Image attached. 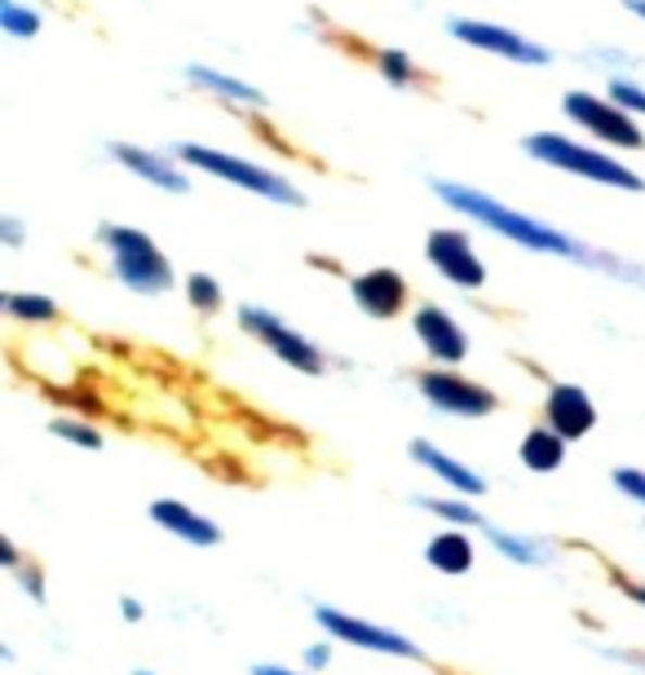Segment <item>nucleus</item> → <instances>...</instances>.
Wrapping results in <instances>:
<instances>
[{"instance_id":"obj_37","label":"nucleus","mask_w":645,"mask_h":675,"mask_svg":"<svg viewBox=\"0 0 645 675\" xmlns=\"http://www.w3.org/2000/svg\"><path fill=\"white\" fill-rule=\"evenodd\" d=\"M138 675H151V671H138Z\"/></svg>"},{"instance_id":"obj_18","label":"nucleus","mask_w":645,"mask_h":675,"mask_svg":"<svg viewBox=\"0 0 645 675\" xmlns=\"http://www.w3.org/2000/svg\"><path fill=\"white\" fill-rule=\"evenodd\" d=\"M425 561L438 574H465V570H473V538L465 534V525H451L425 544Z\"/></svg>"},{"instance_id":"obj_35","label":"nucleus","mask_w":645,"mask_h":675,"mask_svg":"<svg viewBox=\"0 0 645 675\" xmlns=\"http://www.w3.org/2000/svg\"><path fill=\"white\" fill-rule=\"evenodd\" d=\"M623 10H628V14H636V18L645 23V0H623Z\"/></svg>"},{"instance_id":"obj_15","label":"nucleus","mask_w":645,"mask_h":675,"mask_svg":"<svg viewBox=\"0 0 645 675\" xmlns=\"http://www.w3.org/2000/svg\"><path fill=\"white\" fill-rule=\"evenodd\" d=\"M151 521H155L160 530L177 534L181 544H190V548H213V544H222V525H217L213 517H200L195 508L181 504V499H155V504H151Z\"/></svg>"},{"instance_id":"obj_31","label":"nucleus","mask_w":645,"mask_h":675,"mask_svg":"<svg viewBox=\"0 0 645 675\" xmlns=\"http://www.w3.org/2000/svg\"><path fill=\"white\" fill-rule=\"evenodd\" d=\"M119 610H124V619H128V623H138V619H142V604H138L134 596H124V600H119Z\"/></svg>"},{"instance_id":"obj_6","label":"nucleus","mask_w":645,"mask_h":675,"mask_svg":"<svg viewBox=\"0 0 645 675\" xmlns=\"http://www.w3.org/2000/svg\"><path fill=\"white\" fill-rule=\"evenodd\" d=\"M239 327L252 335V341H262L283 367H292L301 375H318L322 367H328V358H322V349L309 341V335H301L292 322H283L279 314H270L262 305H243L239 309Z\"/></svg>"},{"instance_id":"obj_21","label":"nucleus","mask_w":645,"mask_h":675,"mask_svg":"<svg viewBox=\"0 0 645 675\" xmlns=\"http://www.w3.org/2000/svg\"><path fill=\"white\" fill-rule=\"evenodd\" d=\"M45 18L36 5H23V0H0V31L14 36V40H31L40 36Z\"/></svg>"},{"instance_id":"obj_27","label":"nucleus","mask_w":645,"mask_h":675,"mask_svg":"<svg viewBox=\"0 0 645 675\" xmlns=\"http://www.w3.org/2000/svg\"><path fill=\"white\" fill-rule=\"evenodd\" d=\"M610 98L623 106V111H632L636 119H645V85H636V80H623V76H615L610 80Z\"/></svg>"},{"instance_id":"obj_32","label":"nucleus","mask_w":645,"mask_h":675,"mask_svg":"<svg viewBox=\"0 0 645 675\" xmlns=\"http://www.w3.org/2000/svg\"><path fill=\"white\" fill-rule=\"evenodd\" d=\"M0 561H5L10 570H18V552H14V544H10V538H0Z\"/></svg>"},{"instance_id":"obj_17","label":"nucleus","mask_w":645,"mask_h":675,"mask_svg":"<svg viewBox=\"0 0 645 675\" xmlns=\"http://www.w3.org/2000/svg\"><path fill=\"white\" fill-rule=\"evenodd\" d=\"M186 80H190V89H200V93H208V98H222V102H230V106H252V111L266 106V93L256 89V85H248V80H239V76H226V72H217V66H204V62L186 66Z\"/></svg>"},{"instance_id":"obj_33","label":"nucleus","mask_w":645,"mask_h":675,"mask_svg":"<svg viewBox=\"0 0 645 675\" xmlns=\"http://www.w3.org/2000/svg\"><path fill=\"white\" fill-rule=\"evenodd\" d=\"M23 587L36 596V600H45V587H40V574H23Z\"/></svg>"},{"instance_id":"obj_19","label":"nucleus","mask_w":645,"mask_h":675,"mask_svg":"<svg viewBox=\"0 0 645 675\" xmlns=\"http://www.w3.org/2000/svg\"><path fill=\"white\" fill-rule=\"evenodd\" d=\"M522 463L531 468V472H557L561 468V459H566V437L557 433V429H531L527 437H522Z\"/></svg>"},{"instance_id":"obj_16","label":"nucleus","mask_w":645,"mask_h":675,"mask_svg":"<svg viewBox=\"0 0 645 675\" xmlns=\"http://www.w3.org/2000/svg\"><path fill=\"white\" fill-rule=\"evenodd\" d=\"M412 459H416L425 472H433L438 482H446L456 495H465V499L486 495V482L478 477V472H473L469 463H460V459H451L446 450H438L433 442H412Z\"/></svg>"},{"instance_id":"obj_34","label":"nucleus","mask_w":645,"mask_h":675,"mask_svg":"<svg viewBox=\"0 0 645 675\" xmlns=\"http://www.w3.org/2000/svg\"><path fill=\"white\" fill-rule=\"evenodd\" d=\"M623 587V596H632L636 604H645V583H619Z\"/></svg>"},{"instance_id":"obj_28","label":"nucleus","mask_w":645,"mask_h":675,"mask_svg":"<svg viewBox=\"0 0 645 675\" xmlns=\"http://www.w3.org/2000/svg\"><path fill=\"white\" fill-rule=\"evenodd\" d=\"M610 477H615V491L623 495V499H632V504H641L645 508V468H615L610 472Z\"/></svg>"},{"instance_id":"obj_29","label":"nucleus","mask_w":645,"mask_h":675,"mask_svg":"<svg viewBox=\"0 0 645 675\" xmlns=\"http://www.w3.org/2000/svg\"><path fill=\"white\" fill-rule=\"evenodd\" d=\"M0 243H5V247H18V243H23V221H18V217H5V221H0Z\"/></svg>"},{"instance_id":"obj_9","label":"nucleus","mask_w":645,"mask_h":675,"mask_svg":"<svg viewBox=\"0 0 645 675\" xmlns=\"http://www.w3.org/2000/svg\"><path fill=\"white\" fill-rule=\"evenodd\" d=\"M446 31L456 36L460 44L478 49V53H491V58H504V62H518V66H548L553 53L518 31L508 27H495V23H482V18H451Z\"/></svg>"},{"instance_id":"obj_7","label":"nucleus","mask_w":645,"mask_h":675,"mask_svg":"<svg viewBox=\"0 0 645 675\" xmlns=\"http://www.w3.org/2000/svg\"><path fill=\"white\" fill-rule=\"evenodd\" d=\"M416 389L433 411L456 416V420H482V416H491L499 407V397L486 384H478L469 375H456V371H420Z\"/></svg>"},{"instance_id":"obj_12","label":"nucleus","mask_w":645,"mask_h":675,"mask_svg":"<svg viewBox=\"0 0 645 675\" xmlns=\"http://www.w3.org/2000/svg\"><path fill=\"white\" fill-rule=\"evenodd\" d=\"M412 331H416V341L425 345V354H429L433 362H442V367L469 358V335H465V327L451 318L442 305H420L416 318H412Z\"/></svg>"},{"instance_id":"obj_11","label":"nucleus","mask_w":645,"mask_h":675,"mask_svg":"<svg viewBox=\"0 0 645 675\" xmlns=\"http://www.w3.org/2000/svg\"><path fill=\"white\" fill-rule=\"evenodd\" d=\"M350 296H354V305H358L367 318L384 322V318H394V314L407 309V296H412V292H407V279L399 275V269L376 265V269H363V275L350 279Z\"/></svg>"},{"instance_id":"obj_1","label":"nucleus","mask_w":645,"mask_h":675,"mask_svg":"<svg viewBox=\"0 0 645 675\" xmlns=\"http://www.w3.org/2000/svg\"><path fill=\"white\" fill-rule=\"evenodd\" d=\"M433 190H438V199H442L446 208H456L460 217L486 226L491 234H499V239H508V243H518V247H527V252L566 256V260L584 265V269H602V275H615V279H628V283H641V288H645V269H641V265H628V260H619V256H610V252H597V247H589V243H579V239H570L566 230L540 221V217H527V213H518V208L499 204V199H491L486 190H473V186H460V181H433Z\"/></svg>"},{"instance_id":"obj_2","label":"nucleus","mask_w":645,"mask_h":675,"mask_svg":"<svg viewBox=\"0 0 645 675\" xmlns=\"http://www.w3.org/2000/svg\"><path fill=\"white\" fill-rule=\"evenodd\" d=\"M522 151L557 173H570V177H584V181H597L606 190H628V194H641L645 190V177L636 168H628L623 160L615 155H602V147H589V142H574L566 132H527L522 138Z\"/></svg>"},{"instance_id":"obj_24","label":"nucleus","mask_w":645,"mask_h":675,"mask_svg":"<svg viewBox=\"0 0 645 675\" xmlns=\"http://www.w3.org/2000/svg\"><path fill=\"white\" fill-rule=\"evenodd\" d=\"M491 544H495L508 561H518V565H540V561H544V552L531 544V538H522V534H508V530H495V525H491Z\"/></svg>"},{"instance_id":"obj_8","label":"nucleus","mask_w":645,"mask_h":675,"mask_svg":"<svg viewBox=\"0 0 645 675\" xmlns=\"http://www.w3.org/2000/svg\"><path fill=\"white\" fill-rule=\"evenodd\" d=\"M425 260L438 269V275H442L451 288H465V292L486 288V260L478 256V247H473V239H469L465 230H451V226L429 230V239H425Z\"/></svg>"},{"instance_id":"obj_13","label":"nucleus","mask_w":645,"mask_h":675,"mask_svg":"<svg viewBox=\"0 0 645 675\" xmlns=\"http://www.w3.org/2000/svg\"><path fill=\"white\" fill-rule=\"evenodd\" d=\"M111 160L124 164L134 177H142L147 186L164 190V194H186L190 190V173H186V164L177 155H160V151L134 147V142H115L111 147Z\"/></svg>"},{"instance_id":"obj_10","label":"nucleus","mask_w":645,"mask_h":675,"mask_svg":"<svg viewBox=\"0 0 645 675\" xmlns=\"http://www.w3.org/2000/svg\"><path fill=\"white\" fill-rule=\"evenodd\" d=\"M314 619H318V627L328 632V636H337V640H345V645H354V649L390 653V658H420V649H416L407 636H399V632H390V627H376V623H363V619H354V614H341V610H332V604H318Z\"/></svg>"},{"instance_id":"obj_36","label":"nucleus","mask_w":645,"mask_h":675,"mask_svg":"<svg viewBox=\"0 0 645 675\" xmlns=\"http://www.w3.org/2000/svg\"><path fill=\"white\" fill-rule=\"evenodd\" d=\"M252 675H296V671H283V666H256Z\"/></svg>"},{"instance_id":"obj_14","label":"nucleus","mask_w":645,"mask_h":675,"mask_svg":"<svg viewBox=\"0 0 645 675\" xmlns=\"http://www.w3.org/2000/svg\"><path fill=\"white\" fill-rule=\"evenodd\" d=\"M544 416H548V429H557L566 442H579L597 429V402L579 384H553L548 402H544Z\"/></svg>"},{"instance_id":"obj_25","label":"nucleus","mask_w":645,"mask_h":675,"mask_svg":"<svg viewBox=\"0 0 645 675\" xmlns=\"http://www.w3.org/2000/svg\"><path fill=\"white\" fill-rule=\"evenodd\" d=\"M49 433H53V437H62V442H72V446H80V450H102V433H98L93 424H85V420H67V416H58V420L49 424Z\"/></svg>"},{"instance_id":"obj_4","label":"nucleus","mask_w":645,"mask_h":675,"mask_svg":"<svg viewBox=\"0 0 645 675\" xmlns=\"http://www.w3.org/2000/svg\"><path fill=\"white\" fill-rule=\"evenodd\" d=\"M173 155H177L186 168L208 173V177H222V181H230V186H239V190H248V194H256V199H270V204H279V208H301V204H305V194H301L283 173H275V168H266V164H252V160H243V155L213 151V147H200V142H181Z\"/></svg>"},{"instance_id":"obj_3","label":"nucleus","mask_w":645,"mask_h":675,"mask_svg":"<svg viewBox=\"0 0 645 675\" xmlns=\"http://www.w3.org/2000/svg\"><path fill=\"white\" fill-rule=\"evenodd\" d=\"M98 243L111 252V275H115L128 292H134V296H164V292L177 283L168 256L160 252V243H155L147 230L106 221V226L98 230Z\"/></svg>"},{"instance_id":"obj_26","label":"nucleus","mask_w":645,"mask_h":675,"mask_svg":"<svg viewBox=\"0 0 645 675\" xmlns=\"http://www.w3.org/2000/svg\"><path fill=\"white\" fill-rule=\"evenodd\" d=\"M420 508H429L433 517H442V521H451V525H478V521H482L478 508L465 504V495H460V499H420Z\"/></svg>"},{"instance_id":"obj_23","label":"nucleus","mask_w":645,"mask_h":675,"mask_svg":"<svg viewBox=\"0 0 645 675\" xmlns=\"http://www.w3.org/2000/svg\"><path fill=\"white\" fill-rule=\"evenodd\" d=\"M186 301L200 314H217L222 309V283L213 275H204V269H195V275L186 279Z\"/></svg>"},{"instance_id":"obj_30","label":"nucleus","mask_w":645,"mask_h":675,"mask_svg":"<svg viewBox=\"0 0 645 675\" xmlns=\"http://www.w3.org/2000/svg\"><path fill=\"white\" fill-rule=\"evenodd\" d=\"M328 658H332V649L328 645H314V649H305V662L318 671V666H328Z\"/></svg>"},{"instance_id":"obj_22","label":"nucleus","mask_w":645,"mask_h":675,"mask_svg":"<svg viewBox=\"0 0 645 675\" xmlns=\"http://www.w3.org/2000/svg\"><path fill=\"white\" fill-rule=\"evenodd\" d=\"M376 66H380V76L390 80L394 89H412L416 85V62L407 49H380L376 53Z\"/></svg>"},{"instance_id":"obj_5","label":"nucleus","mask_w":645,"mask_h":675,"mask_svg":"<svg viewBox=\"0 0 645 675\" xmlns=\"http://www.w3.org/2000/svg\"><path fill=\"white\" fill-rule=\"evenodd\" d=\"M561 115H566L570 124H579V128H584L589 138L602 142V147H619V151H641V147H645V132H641L636 115L623 111L610 93L602 98V93L574 89V93L561 98Z\"/></svg>"},{"instance_id":"obj_20","label":"nucleus","mask_w":645,"mask_h":675,"mask_svg":"<svg viewBox=\"0 0 645 675\" xmlns=\"http://www.w3.org/2000/svg\"><path fill=\"white\" fill-rule=\"evenodd\" d=\"M0 309H5L14 322H31V327H45L58 318V305L45 292H5Z\"/></svg>"}]
</instances>
